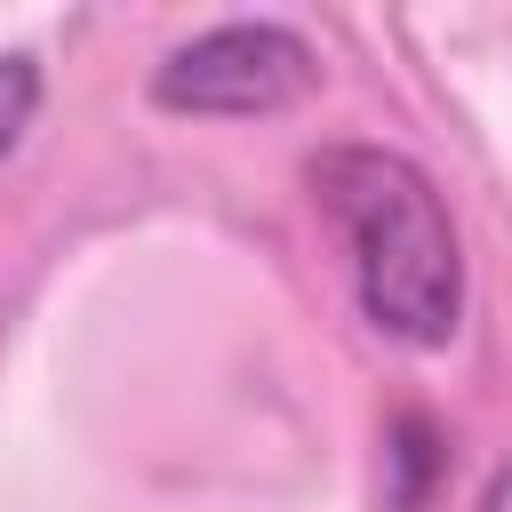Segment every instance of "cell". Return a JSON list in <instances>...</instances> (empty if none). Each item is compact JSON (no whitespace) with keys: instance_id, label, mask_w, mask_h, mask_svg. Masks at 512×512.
Listing matches in <instances>:
<instances>
[{"instance_id":"obj_1","label":"cell","mask_w":512,"mask_h":512,"mask_svg":"<svg viewBox=\"0 0 512 512\" xmlns=\"http://www.w3.org/2000/svg\"><path fill=\"white\" fill-rule=\"evenodd\" d=\"M304 184L344 240L368 328L400 352H448L464 328V240L432 168L400 144H320L304 160Z\"/></svg>"},{"instance_id":"obj_2","label":"cell","mask_w":512,"mask_h":512,"mask_svg":"<svg viewBox=\"0 0 512 512\" xmlns=\"http://www.w3.org/2000/svg\"><path fill=\"white\" fill-rule=\"evenodd\" d=\"M320 88V48L280 16H232L152 64V104L184 120H272Z\"/></svg>"},{"instance_id":"obj_3","label":"cell","mask_w":512,"mask_h":512,"mask_svg":"<svg viewBox=\"0 0 512 512\" xmlns=\"http://www.w3.org/2000/svg\"><path fill=\"white\" fill-rule=\"evenodd\" d=\"M40 96H48V72H40V56H24V48H0V160L24 144V128L40 120Z\"/></svg>"},{"instance_id":"obj_4","label":"cell","mask_w":512,"mask_h":512,"mask_svg":"<svg viewBox=\"0 0 512 512\" xmlns=\"http://www.w3.org/2000/svg\"><path fill=\"white\" fill-rule=\"evenodd\" d=\"M480 512H512V456L488 472V488H480Z\"/></svg>"}]
</instances>
